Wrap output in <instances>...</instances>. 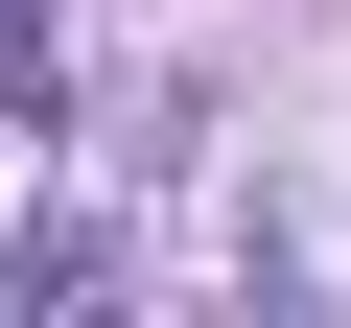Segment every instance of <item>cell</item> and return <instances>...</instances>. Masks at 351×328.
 Returning <instances> with one entry per match:
<instances>
[{
    "label": "cell",
    "instance_id": "obj_1",
    "mask_svg": "<svg viewBox=\"0 0 351 328\" xmlns=\"http://www.w3.org/2000/svg\"><path fill=\"white\" fill-rule=\"evenodd\" d=\"M71 71V0H0V94H47Z\"/></svg>",
    "mask_w": 351,
    "mask_h": 328
}]
</instances>
